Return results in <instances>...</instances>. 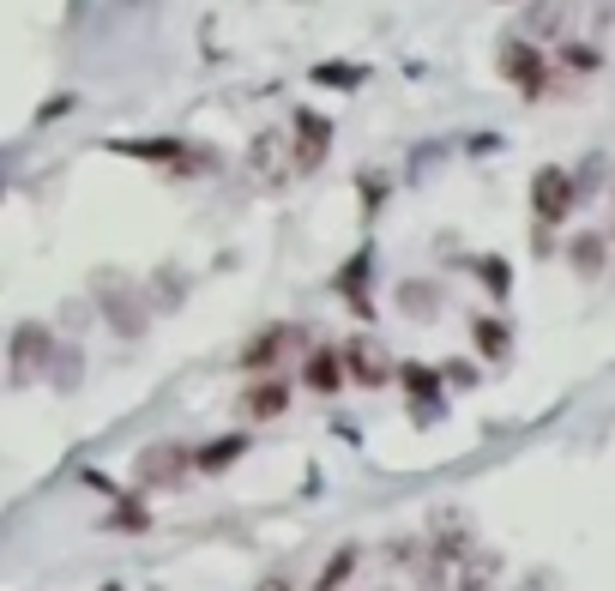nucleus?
Wrapping results in <instances>:
<instances>
[{"label": "nucleus", "instance_id": "f257e3e1", "mask_svg": "<svg viewBox=\"0 0 615 591\" xmlns=\"http://www.w3.org/2000/svg\"><path fill=\"white\" fill-rule=\"evenodd\" d=\"M573 175L568 170H555V163H549V170H537L531 175V212H537V224H561V217L573 212Z\"/></svg>", "mask_w": 615, "mask_h": 591}, {"label": "nucleus", "instance_id": "f03ea898", "mask_svg": "<svg viewBox=\"0 0 615 591\" xmlns=\"http://www.w3.org/2000/svg\"><path fill=\"white\" fill-rule=\"evenodd\" d=\"M187 465H194V453H187V447L158 441V447H145V453H139V483H145V490H175Z\"/></svg>", "mask_w": 615, "mask_h": 591}, {"label": "nucleus", "instance_id": "7ed1b4c3", "mask_svg": "<svg viewBox=\"0 0 615 591\" xmlns=\"http://www.w3.org/2000/svg\"><path fill=\"white\" fill-rule=\"evenodd\" d=\"M501 73L519 85L525 97H543V85H549V61L537 55L531 43H519V36H512V43H501Z\"/></svg>", "mask_w": 615, "mask_h": 591}, {"label": "nucleus", "instance_id": "20e7f679", "mask_svg": "<svg viewBox=\"0 0 615 591\" xmlns=\"http://www.w3.org/2000/svg\"><path fill=\"white\" fill-rule=\"evenodd\" d=\"M326 146H332V121L314 109H296V151H290V170H320L326 163Z\"/></svg>", "mask_w": 615, "mask_h": 591}, {"label": "nucleus", "instance_id": "39448f33", "mask_svg": "<svg viewBox=\"0 0 615 591\" xmlns=\"http://www.w3.org/2000/svg\"><path fill=\"white\" fill-rule=\"evenodd\" d=\"M344 375L363 380V387H387L392 363H387V351H380L375 339H350V344H344Z\"/></svg>", "mask_w": 615, "mask_h": 591}, {"label": "nucleus", "instance_id": "423d86ee", "mask_svg": "<svg viewBox=\"0 0 615 591\" xmlns=\"http://www.w3.org/2000/svg\"><path fill=\"white\" fill-rule=\"evenodd\" d=\"M290 410V380L284 375H260L248 393H241V417L266 422V417H284Z\"/></svg>", "mask_w": 615, "mask_h": 591}, {"label": "nucleus", "instance_id": "0eeeda50", "mask_svg": "<svg viewBox=\"0 0 615 591\" xmlns=\"http://www.w3.org/2000/svg\"><path fill=\"white\" fill-rule=\"evenodd\" d=\"M302 339V332L296 326H266L260 332V339H253L248 344V351H241V368H248V375H266V368H272L278 363V356H284L290 351V344H296Z\"/></svg>", "mask_w": 615, "mask_h": 591}, {"label": "nucleus", "instance_id": "6e6552de", "mask_svg": "<svg viewBox=\"0 0 615 591\" xmlns=\"http://www.w3.org/2000/svg\"><path fill=\"white\" fill-rule=\"evenodd\" d=\"M43 363H48V332L43 326H19L12 332V375L31 380Z\"/></svg>", "mask_w": 615, "mask_h": 591}, {"label": "nucleus", "instance_id": "1a4fd4ad", "mask_svg": "<svg viewBox=\"0 0 615 591\" xmlns=\"http://www.w3.org/2000/svg\"><path fill=\"white\" fill-rule=\"evenodd\" d=\"M278 151H284V133H260V139H253L248 163H253V170H260V182H284L290 158H278Z\"/></svg>", "mask_w": 615, "mask_h": 591}, {"label": "nucleus", "instance_id": "9d476101", "mask_svg": "<svg viewBox=\"0 0 615 591\" xmlns=\"http://www.w3.org/2000/svg\"><path fill=\"white\" fill-rule=\"evenodd\" d=\"M308 387H314V393H338L344 387V351H314V356H308Z\"/></svg>", "mask_w": 615, "mask_h": 591}, {"label": "nucleus", "instance_id": "9b49d317", "mask_svg": "<svg viewBox=\"0 0 615 591\" xmlns=\"http://www.w3.org/2000/svg\"><path fill=\"white\" fill-rule=\"evenodd\" d=\"M241 453H248V434H217L212 447H199V453H194V471H224L229 459H241Z\"/></svg>", "mask_w": 615, "mask_h": 591}, {"label": "nucleus", "instance_id": "f8f14e48", "mask_svg": "<svg viewBox=\"0 0 615 591\" xmlns=\"http://www.w3.org/2000/svg\"><path fill=\"white\" fill-rule=\"evenodd\" d=\"M356 573V549H338V556L326 561V568H320V580H314V591H338L344 580H350Z\"/></svg>", "mask_w": 615, "mask_h": 591}, {"label": "nucleus", "instance_id": "ddd939ff", "mask_svg": "<svg viewBox=\"0 0 615 591\" xmlns=\"http://www.w3.org/2000/svg\"><path fill=\"white\" fill-rule=\"evenodd\" d=\"M471 339H477L483 356H507V326L501 320H471Z\"/></svg>", "mask_w": 615, "mask_h": 591}, {"label": "nucleus", "instance_id": "4468645a", "mask_svg": "<svg viewBox=\"0 0 615 591\" xmlns=\"http://www.w3.org/2000/svg\"><path fill=\"white\" fill-rule=\"evenodd\" d=\"M573 266H580V272L592 278L597 266H604V241H597V236H580V241H573Z\"/></svg>", "mask_w": 615, "mask_h": 591}, {"label": "nucleus", "instance_id": "2eb2a0df", "mask_svg": "<svg viewBox=\"0 0 615 591\" xmlns=\"http://www.w3.org/2000/svg\"><path fill=\"white\" fill-rule=\"evenodd\" d=\"M145 507H139V501H121V507L109 513V531H145Z\"/></svg>", "mask_w": 615, "mask_h": 591}, {"label": "nucleus", "instance_id": "dca6fc26", "mask_svg": "<svg viewBox=\"0 0 615 591\" xmlns=\"http://www.w3.org/2000/svg\"><path fill=\"white\" fill-rule=\"evenodd\" d=\"M561 19H568V0H543V7H531V31H561Z\"/></svg>", "mask_w": 615, "mask_h": 591}, {"label": "nucleus", "instance_id": "f3484780", "mask_svg": "<svg viewBox=\"0 0 615 591\" xmlns=\"http://www.w3.org/2000/svg\"><path fill=\"white\" fill-rule=\"evenodd\" d=\"M477 272H483V284H489L495 296H507V284H512V278H507V266H501V260H483Z\"/></svg>", "mask_w": 615, "mask_h": 591}, {"label": "nucleus", "instance_id": "a211bd4d", "mask_svg": "<svg viewBox=\"0 0 615 591\" xmlns=\"http://www.w3.org/2000/svg\"><path fill=\"white\" fill-rule=\"evenodd\" d=\"M399 375H404V387H410V393H434V368L410 363V368H399Z\"/></svg>", "mask_w": 615, "mask_h": 591}, {"label": "nucleus", "instance_id": "6ab92c4d", "mask_svg": "<svg viewBox=\"0 0 615 591\" xmlns=\"http://www.w3.org/2000/svg\"><path fill=\"white\" fill-rule=\"evenodd\" d=\"M253 591H296V585H290V573H266V580L253 585Z\"/></svg>", "mask_w": 615, "mask_h": 591}]
</instances>
